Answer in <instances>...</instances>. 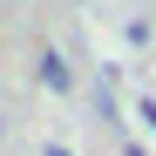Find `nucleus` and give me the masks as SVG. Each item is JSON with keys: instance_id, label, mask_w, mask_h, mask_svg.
<instances>
[{"instance_id": "obj_1", "label": "nucleus", "mask_w": 156, "mask_h": 156, "mask_svg": "<svg viewBox=\"0 0 156 156\" xmlns=\"http://www.w3.org/2000/svg\"><path fill=\"white\" fill-rule=\"evenodd\" d=\"M34 75H41V88H55V95H68V88H75V68H68V55H55V48L34 61Z\"/></svg>"}, {"instance_id": "obj_2", "label": "nucleus", "mask_w": 156, "mask_h": 156, "mask_svg": "<svg viewBox=\"0 0 156 156\" xmlns=\"http://www.w3.org/2000/svg\"><path fill=\"white\" fill-rule=\"evenodd\" d=\"M136 115H143V122H149V129H156V102H143V109H136Z\"/></svg>"}, {"instance_id": "obj_3", "label": "nucleus", "mask_w": 156, "mask_h": 156, "mask_svg": "<svg viewBox=\"0 0 156 156\" xmlns=\"http://www.w3.org/2000/svg\"><path fill=\"white\" fill-rule=\"evenodd\" d=\"M48 156H75V149H68V143H48Z\"/></svg>"}, {"instance_id": "obj_4", "label": "nucleus", "mask_w": 156, "mask_h": 156, "mask_svg": "<svg viewBox=\"0 0 156 156\" xmlns=\"http://www.w3.org/2000/svg\"><path fill=\"white\" fill-rule=\"evenodd\" d=\"M0 129H7V122H0Z\"/></svg>"}]
</instances>
